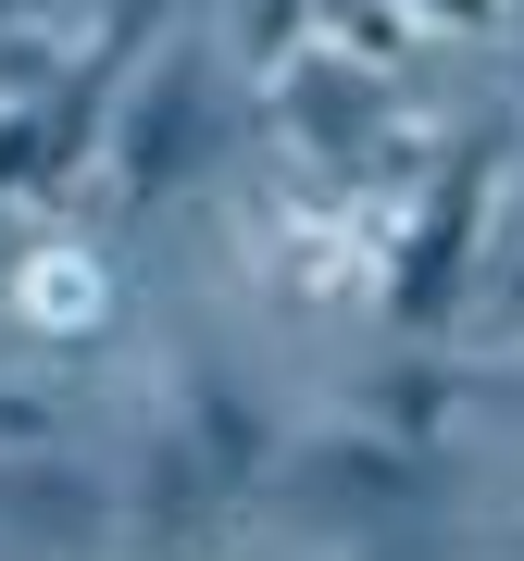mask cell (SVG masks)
Returning a JSON list of instances; mask_svg holds the SVG:
<instances>
[{
    "label": "cell",
    "instance_id": "cell-11",
    "mask_svg": "<svg viewBox=\"0 0 524 561\" xmlns=\"http://www.w3.org/2000/svg\"><path fill=\"white\" fill-rule=\"evenodd\" d=\"M88 13H125V0H88Z\"/></svg>",
    "mask_w": 524,
    "mask_h": 561
},
{
    "label": "cell",
    "instance_id": "cell-7",
    "mask_svg": "<svg viewBox=\"0 0 524 561\" xmlns=\"http://www.w3.org/2000/svg\"><path fill=\"white\" fill-rule=\"evenodd\" d=\"M0 449H13V461H50L62 449V400H50V387L0 375Z\"/></svg>",
    "mask_w": 524,
    "mask_h": 561
},
{
    "label": "cell",
    "instance_id": "cell-9",
    "mask_svg": "<svg viewBox=\"0 0 524 561\" xmlns=\"http://www.w3.org/2000/svg\"><path fill=\"white\" fill-rule=\"evenodd\" d=\"M412 25H437V38H500L512 25V0H400Z\"/></svg>",
    "mask_w": 524,
    "mask_h": 561
},
{
    "label": "cell",
    "instance_id": "cell-10",
    "mask_svg": "<svg viewBox=\"0 0 524 561\" xmlns=\"http://www.w3.org/2000/svg\"><path fill=\"white\" fill-rule=\"evenodd\" d=\"M475 362V387H500V400H524V337H487V350H463Z\"/></svg>",
    "mask_w": 524,
    "mask_h": 561
},
{
    "label": "cell",
    "instance_id": "cell-1",
    "mask_svg": "<svg viewBox=\"0 0 524 561\" xmlns=\"http://www.w3.org/2000/svg\"><path fill=\"white\" fill-rule=\"evenodd\" d=\"M500 175H512L500 125H449V150L424 162V187L400 201V238H387V300H375L400 337H437V324L463 312V287H475V262H487Z\"/></svg>",
    "mask_w": 524,
    "mask_h": 561
},
{
    "label": "cell",
    "instance_id": "cell-2",
    "mask_svg": "<svg viewBox=\"0 0 524 561\" xmlns=\"http://www.w3.org/2000/svg\"><path fill=\"white\" fill-rule=\"evenodd\" d=\"M201 175H213V50H201V38H150L138 62H125V88H113L88 201H113V213H175Z\"/></svg>",
    "mask_w": 524,
    "mask_h": 561
},
{
    "label": "cell",
    "instance_id": "cell-3",
    "mask_svg": "<svg viewBox=\"0 0 524 561\" xmlns=\"http://www.w3.org/2000/svg\"><path fill=\"white\" fill-rule=\"evenodd\" d=\"M275 474L300 486V512H412L424 500V449L387 437L375 412H312L275 449Z\"/></svg>",
    "mask_w": 524,
    "mask_h": 561
},
{
    "label": "cell",
    "instance_id": "cell-12",
    "mask_svg": "<svg viewBox=\"0 0 524 561\" xmlns=\"http://www.w3.org/2000/svg\"><path fill=\"white\" fill-rule=\"evenodd\" d=\"M0 13H13V0H0Z\"/></svg>",
    "mask_w": 524,
    "mask_h": 561
},
{
    "label": "cell",
    "instance_id": "cell-5",
    "mask_svg": "<svg viewBox=\"0 0 524 561\" xmlns=\"http://www.w3.org/2000/svg\"><path fill=\"white\" fill-rule=\"evenodd\" d=\"M0 312H13L25 337H101V324H113V262H101V238H76V225L13 238V250H0Z\"/></svg>",
    "mask_w": 524,
    "mask_h": 561
},
{
    "label": "cell",
    "instance_id": "cell-8",
    "mask_svg": "<svg viewBox=\"0 0 524 561\" xmlns=\"http://www.w3.org/2000/svg\"><path fill=\"white\" fill-rule=\"evenodd\" d=\"M475 312H500V337H524V225H512V238H487V262H475Z\"/></svg>",
    "mask_w": 524,
    "mask_h": 561
},
{
    "label": "cell",
    "instance_id": "cell-6",
    "mask_svg": "<svg viewBox=\"0 0 524 561\" xmlns=\"http://www.w3.org/2000/svg\"><path fill=\"white\" fill-rule=\"evenodd\" d=\"M312 38L350 50V62H375V76H400V62L424 50V25L400 13V0H312Z\"/></svg>",
    "mask_w": 524,
    "mask_h": 561
},
{
    "label": "cell",
    "instance_id": "cell-4",
    "mask_svg": "<svg viewBox=\"0 0 524 561\" xmlns=\"http://www.w3.org/2000/svg\"><path fill=\"white\" fill-rule=\"evenodd\" d=\"M162 437L187 449V474H201V500L225 512V500H250V486H275V412L250 400L238 375H225V362H187L175 375V412H162Z\"/></svg>",
    "mask_w": 524,
    "mask_h": 561
}]
</instances>
